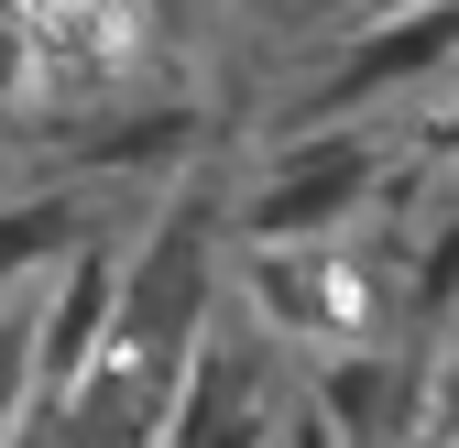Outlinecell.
I'll return each mask as SVG.
<instances>
[{"instance_id":"cell-1","label":"cell","mask_w":459,"mask_h":448,"mask_svg":"<svg viewBox=\"0 0 459 448\" xmlns=\"http://www.w3.org/2000/svg\"><path fill=\"white\" fill-rule=\"evenodd\" d=\"M383 164H394V132H383V121L296 132V142L263 153V176H252L241 197H230V230H241L252 252H307V241H328L339 219L383 186Z\"/></svg>"},{"instance_id":"cell-2","label":"cell","mask_w":459,"mask_h":448,"mask_svg":"<svg viewBox=\"0 0 459 448\" xmlns=\"http://www.w3.org/2000/svg\"><path fill=\"white\" fill-rule=\"evenodd\" d=\"M296 405L307 394L284 383V340L263 317H241V328H208L197 340V361L176 383V405H164L153 448H273Z\"/></svg>"},{"instance_id":"cell-3","label":"cell","mask_w":459,"mask_h":448,"mask_svg":"<svg viewBox=\"0 0 459 448\" xmlns=\"http://www.w3.org/2000/svg\"><path fill=\"white\" fill-rule=\"evenodd\" d=\"M448 66H459V0H416V12L351 33L307 77V99L284 109V142H296V132H351V121H372V99H405V88H427Z\"/></svg>"},{"instance_id":"cell-4","label":"cell","mask_w":459,"mask_h":448,"mask_svg":"<svg viewBox=\"0 0 459 448\" xmlns=\"http://www.w3.org/2000/svg\"><path fill=\"white\" fill-rule=\"evenodd\" d=\"M197 109L186 99H153V109H99V121H77L66 142H55V164L66 176H164L176 153H197Z\"/></svg>"},{"instance_id":"cell-5","label":"cell","mask_w":459,"mask_h":448,"mask_svg":"<svg viewBox=\"0 0 459 448\" xmlns=\"http://www.w3.org/2000/svg\"><path fill=\"white\" fill-rule=\"evenodd\" d=\"M307 394H317V416H328L339 437H351V448H383L394 405H405V383H394V361H383V350H361V361H328V372L307 383Z\"/></svg>"},{"instance_id":"cell-6","label":"cell","mask_w":459,"mask_h":448,"mask_svg":"<svg viewBox=\"0 0 459 448\" xmlns=\"http://www.w3.org/2000/svg\"><path fill=\"white\" fill-rule=\"evenodd\" d=\"M416 394H427V437H437V448H459V328L437 340V361H427Z\"/></svg>"},{"instance_id":"cell-7","label":"cell","mask_w":459,"mask_h":448,"mask_svg":"<svg viewBox=\"0 0 459 448\" xmlns=\"http://www.w3.org/2000/svg\"><path fill=\"white\" fill-rule=\"evenodd\" d=\"M273 448H351V437H339V426H328V416H317V394H307V405H296V416H284V437H273Z\"/></svg>"},{"instance_id":"cell-8","label":"cell","mask_w":459,"mask_h":448,"mask_svg":"<svg viewBox=\"0 0 459 448\" xmlns=\"http://www.w3.org/2000/svg\"><path fill=\"white\" fill-rule=\"evenodd\" d=\"M416 142H427V153H459V99H437V109H427Z\"/></svg>"}]
</instances>
